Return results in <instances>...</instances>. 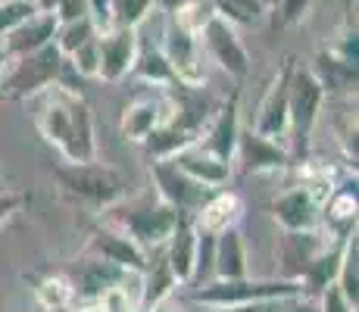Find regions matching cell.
<instances>
[{"label": "cell", "instance_id": "1", "mask_svg": "<svg viewBox=\"0 0 359 312\" xmlns=\"http://www.w3.org/2000/svg\"><path fill=\"white\" fill-rule=\"evenodd\" d=\"M34 100H38L34 125H38L41 137L50 147H57L66 163H94L97 159V128H94V113L85 97L63 81H53Z\"/></svg>", "mask_w": 359, "mask_h": 312}, {"label": "cell", "instance_id": "2", "mask_svg": "<svg viewBox=\"0 0 359 312\" xmlns=\"http://www.w3.org/2000/svg\"><path fill=\"white\" fill-rule=\"evenodd\" d=\"M63 72L66 57L50 41L22 57H6L4 69H0V94L4 100H29V97L47 91L53 81H63Z\"/></svg>", "mask_w": 359, "mask_h": 312}, {"label": "cell", "instance_id": "3", "mask_svg": "<svg viewBox=\"0 0 359 312\" xmlns=\"http://www.w3.org/2000/svg\"><path fill=\"white\" fill-rule=\"evenodd\" d=\"M182 212L175 206H169L165 200H137V203L122 206V200H116L113 206H103V222L107 225H116L135 238L147 253H156L163 250V244L169 240L172 228Z\"/></svg>", "mask_w": 359, "mask_h": 312}, {"label": "cell", "instance_id": "4", "mask_svg": "<svg viewBox=\"0 0 359 312\" xmlns=\"http://www.w3.org/2000/svg\"><path fill=\"white\" fill-rule=\"evenodd\" d=\"M325 88L313 75L309 66H297L291 72V88H287V150L291 159L300 163L309 150V137L316 131L319 113L325 107Z\"/></svg>", "mask_w": 359, "mask_h": 312}, {"label": "cell", "instance_id": "5", "mask_svg": "<svg viewBox=\"0 0 359 312\" xmlns=\"http://www.w3.org/2000/svg\"><path fill=\"white\" fill-rule=\"evenodd\" d=\"M303 297V284L294 278H210L194 287V303L200 306H231L250 300H291Z\"/></svg>", "mask_w": 359, "mask_h": 312}, {"label": "cell", "instance_id": "6", "mask_svg": "<svg viewBox=\"0 0 359 312\" xmlns=\"http://www.w3.org/2000/svg\"><path fill=\"white\" fill-rule=\"evenodd\" d=\"M57 182L66 194L88 200L94 206H113L116 200H126V178L103 163H63L57 165Z\"/></svg>", "mask_w": 359, "mask_h": 312}, {"label": "cell", "instance_id": "7", "mask_svg": "<svg viewBox=\"0 0 359 312\" xmlns=\"http://www.w3.org/2000/svg\"><path fill=\"white\" fill-rule=\"evenodd\" d=\"M163 53L172 66L175 85L184 88H203L206 85V53L197 34L184 32L182 25H175L172 19H165L163 29Z\"/></svg>", "mask_w": 359, "mask_h": 312}, {"label": "cell", "instance_id": "8", "mask_svg": "<svg viewBox=\"0 0 359 312\" xmlns=\"http://www.w3.org/2000/svg\"><path fill=\"white\" fill-rule=\"evenodd\" d=\"M200 44H203L206 60L216 62L225 75L247 79V72H250V53H247L244 41H241L238 25H231L222 16H212L206 22V29L200 32Z\"/></svg>", "mask_w": 359, "mask_h": 312}, {"label": "cell", "instance_id": "9", "mask_svg": "<svg viewBox=\"0 0 359 312\" xmlns=\"http://www.w3.org/2000/svg\"><path fill=\"white\" fill-rule=\"evenodd\" d=\"M137 47H141V38H137L135 25H109L107 32H97V79L107 81V85H119L122 79L131 75V66H135Z\"/></svg>", "mask_w": 359, "mask_h": 312}, {"label": "cell", "instance_id": "10", "mask_svg": "<svg viewBox=\"0 0 359 312\" xmlns=\"http://www.w3.org/2000/svg\"><path fill=\"white\" fill-rule=\"evenodd\" d=\"M88 256H97L100 262L119 269V272H144L150 262V253L135 238H128L122 228L107 225V222L88 234Z\"/></svg>", "mask_w": 359, "mask_h": 312}, {"label": "cell", "instance_id": "11", "mask_svg": "<svg viewBox=\"0 0 359 312\" xmlns=\"http://www.w3.org/2000/svg\"><path fill=\"white\" fill-rule=\"evenodd\" d=\"M150 182L156 187V197L165 200L169 206H175L178 212H194L203 206V200L210 197V187L197 184L194 178H188L172 159H150Z\"/></svg>", "mask_w": 359, "mask_h": 312}, {"label": "cell", "instance_id": "12", "mask_svg": "<svg viewBox=\"0 0 359 312\" xmlns=\"http://www.w3.org/2000/svg\"><path fill=\"white\" fill-rule=\"evenodd\" d=\"M269 210L281 231H313L322 225V200L300 182L275 194Z\"/></svg>", "mask_w": 359, "mask_h": 312}, {"label": "cell", "instance_id": "13", "mask_svg": "<svg viewBox=\"0 0 359 312\" xmlns=\"http://www.w3.org/2000/svg\"><path fill=\"white\" fill-rule=\"evenodd\" d=\"M294 62L287 57L281 62V69L275 72L272 85L266 88L257 109V119H253L250 128L259 131V135L272 137V141H287V88H291V72H294Z\"/></svg>", "mask_w": 359, "mask_h": 312}, {"label": "cell", "instance_id": "14", "mask_svg": "<svg viewBox=\"0 0 359 312\" xmlns=\"http://www.w3.org/2000/svg\"><path fill=\"white\" fill-rule=\"evenodd\" d=\"M234 163L250 175H266V172H281L294 163L291 150L285 141H272V137L259 135L253 128H241L238 135V150H234Z\"/></svg>", "mask_w": 359, "mask_h": 312}, {"label": "cell", "instance_id": "15", "mask_svg": "<svg viewBox=\"0 0 359 312\" xmlns=\"http://www.w3.org/2000/svg\"><path fill=\"white\" fill-rule=\"evenodd\" d=\"M165 113H169V97L165 88L156 94H141L122 107L119 116V135L126 144H144L156 128L163 125Z\"/></svg>", "mask_w": 359, "mask_h": 312}, {"label": "cell", "instance_id": "16", "mask_svg": "<svg viewBox=\"0 0 359 312\" xmlns=\"http://www.w3.org/2000/svg\"><path fill=\"white\" fill-rule=\"evenodd\" d=\"M163 259L169 266L172 278L178 287L194 281V262H197V222L191 212H182L172 228L169 240L163 244Z\"/></svg>", "mask_w": 359, "mask_h": 312}, {"label": "cell", "instance_id": "17", "mask_svg": "<svg viewBox=\"0 0 359 312\" xmlns=\"http://www.w3.org/2000/svg\"><path fill=\"white\" fill-rule=\"evenodd\" d=\"M325 244L328 240L319 234V228H313V231H281L278 244H275V269H278V278L300 281L303 269L313 262V256Z\"/></svg>", "mask_w": 359, "mask_h": 312}, {"label": "cell", "instance_id": "18", "mask_svg": "<svg viewBox=\"0 0 359 312\" xmlns=\"http://www.w3.org/2000/svg\"><path fill=\"white\" fill-rule=\"evenodd\" d=\"M238 135H241V103H238V94H234L225 107L212 109L210 122H206L197 144L203 150H210V154H216L219 159H225V163H234Z\"/></svg>", "mask_w": 359, "mask_h": 312}, {"label": "cell", "instance_id": "19", "mask_svg": "<svg viewBox=\"0 0 359 312\" xmlns=\"http://www.w3.org/2000/svg\"><path fill=\"white\" fill-rule=\"evenodd\" d=\"M169 159L188 178H194L197 184L210 187V191H219V187H225L231 182V163H225V159H219L216 154L203 150L200 144H191V147L178 150V154L169 156Z\"/></svg>", "mask_w": 359, "mask_h": 312}, {"label": "cell", "instance_id": "20", "mask_svg": "<svg viewBox=\"0 0 359 312\" xmlns=\"http://www.w3.org/2000/svg\"><path fill=\"white\" fill-rule=\"evenodd\" d=\"M57 25H60V19L53 16V13L34 10L29 19H22L16 29H10L0 38V47H4L6 57H22V53H32V50H38V47L50 44V41L57 38Z\"/></svg>", "mask_w": 359, "mask_h": 312}, {"label": "cell", "instance_id": "21", "mask_svg": "<svg viewBox=\"0 0 359 312\" xmlns=\"http://www.w3.org/2000/svg\"><path fill=\"white\" fill-rule=\"evenodd\" d=\"M241 219H244V200L234 191H225V187L212 191L210 197L203 200V206L194 212L197 228H203V231H210V234H219V231H225V228L241 225Z\"/></svg>", "mask_w": 359, "mask_h": 312}, {"label": "cell", "instance_id": "22", "mask_svg": "<svg viewBox=\"0 0 359 312\" xmlns=\"http://www.w3.org/2000/svg\"><path fill=\"white\" fill-rule=\"evenodd\" d=\"M250 275V256L241 225L225 228L216 234V256H212V278H247Z\"/></svg>", "mask_w": 359, "mask_h": 312}, {"label": "cell", "instance_id": "23", "mask_svg": "<svg viewBox=\"0 0 359 312\" xmlns=\"http://www.w3.org/2000/svg\"><path fill=\"white\" fill-rule=\"evenodd\" d=\"M347 234H350V231H347ZM347 234H337L334 240H328V244L313 256V262H309V266L303 269V275H300L303 294L316 297L322 287L334 284L337 269H341V256H344V238H347Z\"/></svg>", "mask_w": 359, "mask_h": 312}, {"label": "cell", "instance_id": "24", "mask_svg": "<svg viewBox=\"0 0 359 312\" xmlns=\"http://www.w3.org/2000/svg\"><path fill=\"white\" fill-rule=\"evenodd\" d=\"M309 69L319 79V85L325 88V94H356V66L331 53L328 47L316 53Z\"/></svg>", "mask_w": 359, "mask_h": 312}, {"label": "cell", "instance_id": "25", "mask_svg": "<svg viewBox=\"0 0 359 312\" xmlns=\"http://www.w3.org/2000/svg\"><path fill=\"white\" fill-rule=\"evenodd\" d=\"M131 75L154 88H175V75H172V66L165 60L163 47H137Z\"/></svg>", "mask_w": 359, "mask_h": 312}, {"label": "cell", "instance_id": "26", "mask_svg": "<svg viewBox=\"0 0 359 312\" xmlns=\"http://www.w3.org/2000/svg\"><path fill=\"white\" fill-rule=\"evenodd\" d=\"M337 290L347 297V303L353 309H359V238L356 228L344 238V256H341V269H337Z\"/></svg>", "mask_w": 359, "mask_h": 312}, {"label": "cell", "instance_id": "27", "mask_svg": "<svg viewBox=\"0 0 359 312\" xmlns=\"http://www.w3.org/2000/svg\"><path fill=\"white\" fill-rule=\"evenodd\" d=\"M216 16L229 19L238 29H253V25L262 22L269 10V0H210Z\"/></svg>", "mask_w": 359, "mask_h": 312}, {"label": "cell", "instance_id": "28", "mask_svg": "<svg viewBox=\"0 0 359 312\" xmlns=\"http://www.w3.org/2000/svg\"><path fill=\"white\" fill-rule=\"evenodd\" d=\"M34 300L44 312L63 309L75 303V287L66 275H44V278L34 281Z\"/></svg>", "mask_w": 359, "mask_h": 312}, {"label": "cell", "instance_id": "29", "mask_svg": "<svg viewBox=\"0 0 359 312\" xmlns=\"http://www.w3.org/2000/svg\"><path fill=\"white\" fill-rule=\"evenodd\" d=\"M141 278H144V306L160 300V297L175 294V287H178L175 278H172V272H169V266H165V259H154V253H150V262L141 272Z\"/></svg>", "mask_w": 359, "mask_h": 312}, {"label": "cell", "instance_id": "30", "mask_svg": "<svg viewBox=\"0 0 359 312\" xmlns=\"http://www.w3.org/2000/svg\"><path fill=\"white\" fill-rule=\"evenodd\" d=\"M94 34H97V29H94L91 16L85 13V16H79V19H66V22H60L53 44L60 47V53H63V57H69L75 47H81L88 38H94Z\"/></svg>", "mask_w": 359, "mask_h": 312}, {"label": "cell", "instance_id": "31", "mask_svg": "<svg viewBox=\"0 0 359 312\" xmlns=\"http://www.w3.org/2000/svg\"><path fill=\"white\" fill-rule=\"evenodd\" d=\"M212 16H216V10H212L210 0H184V4L178 6L175 13H169L165 19H172V22L182 25L184 32H191L200 38V32L206 29V22H210Z\"/></svg>", "mask_w": 359, "mask_h": 312}, {"label": "cell", "instance_id": "32", "mask_svg": "<svg viewBox=\"0 0 359 312\" xmlns=\"http://www.w3.org/2000/svg\"><path fill=\"white\" fill-rule=\"evenodd\" d=\"M154 10V0H113V19L119 25H141Z\"/></svg>", "mask_w": 359, "mask_h": 312}, {"label": "cell", "instance_id": "33", "mask_svg": "<svg viewBox=\"0 0 359 312\" xmlns=\"http://www.w3.org/2000/svg\"><path fill=\"white\" fill-rule=\"evenodd\" d=\"M34 13L32 0H0V38Z\"/></svg>", "mask_w": 359, "mask_h": 312}, {"label": "cell", "instance_id": "34", "mask_svg": "<svg viewBox=\"0 0 359 312\" xmlns=\"http://www.w3.org/2000/svg\"><path fill=\"white\" fill-rule=\"evenodd\" d=\"M331 53H337L341 60H347V62H359V38H356V25H344L341 34H337V41L328 47Z\"/></svg>", "mask_w": 359, "mask_h": 312}, {"label": "cell", "instance_id": "35", "mask_svg": "<svg viewBox=\"0 0 359 312\" xmlns=\"http://www.w3.org/2000/svg\"><path fill=\"white\" fill-rule=\"evenodd\" d=\"M285 303L287 300H250V303H231V306H203V312H281Z\"/></svg>", "mask_w": 359, "mask_h": 312}, {"label": "cell", "instance_id": "36", "mask_svg": "<svg viewBox=\"0 0 359 312\" xmlns=\"http://www.w3.org/2000/svg\"><path fill=\"white\" fill-rule=\"evenodd\" d=\"M316 303H319V312H356L353 306L347 303V297L337 290V284H328L316 294Z\"/></svg>", "mask_w": 359, "mask_h": 312}, {"label": "cell", "instance_id": "37", "mask_svg": "<svg viewBox=\"0 0 359 312\" xmlns=\"http://www.w3.org/2000/svg\"><path fill=\"white\" fill-rule=\"evenodd\" d=\"M88 16H91L94 29L107 32L109 25H116V19H113V0H88Z\"/></svg>", "mask_w": 359, "mask_h": 312}, {"label": "cell", "instance_id": "38", "mask_svg": "<svg viewBox=\"0 0 359 312\" xmlns=\"http://www.w3.org/2000/svg\"><path fill=\"white\" fill-rule=\"evenodd\" d=\"M313 10V0H281V22L285 25H297L306 19V13Z\"/></svg>", "mask_w": 359, "mask_h": 312}, {"label": "cell", "instance_id": "39", "mask_svg": "<svg viewBox=\"0 0 359 312\" xmlns=\"http://www.w3.org/2000/svg\"><path fill=\"white\" fill-rule=\"evenodd\" d=\"M88 13V0H60L57 10H53V16L60 19V22H66V19H79Z\"/></svg>", "mask_w": 359, "mask_h": 312}, {"label": "cell", "instance_id": "40", "mask_svg": "<svg viewBox=\"0 0 359 312\" xmlns=\"http://www.w3.org/2000/svg\"><path fill=\"white\" fill-rule=\"evenodd\" d=\"M19 206H22V197H19V194H13V191L0 194V225H4V222L10 219Z\"/></svg>", "mask_w": 359, "mask_h": 312}, {"label": "cell", "instance_id": "41", "mask_svg": "<svg viewBox=\"0 0 359 312\" xmlns=\"http://www.w3.org/2000/svg\"><path fill=\"white\" fill-rule=\"evenodd\" d=\"M281 312H319V303H316V297L303 294V297H294V300H287Z\"/></svg>", "mask_w": 359, "mask_h": 312}, {"label": "cell", "instance_id": "42", "mask_svg": "<svg viewBox=\"0 0 359 312\" xmlns=\"http://www.w3.org/2000/svg\"><path fill=\"white\" fill-rule=\"evenodd\" d=\"M144 312H184V306L175 300V294H169V297H160V300L147 303Z\"/></svg>", "mask_w": 359, "mask_h": 312}, {"label": "cell", "instance_id": "43", "mask_svg": "<svg viewBox=\"0 0 359 312\" xmlns=\"http://www.w3.org/2000/svg\"><path fill=\"white\" fill-rule=\"evenodd\" d=\"M182 4L184 0H154V10H160L163 16H169V13H175Z\"/></svg>", "mask_w": 359, "mask_h": 312}, {"label": "cell", "instance_id": "44", "mask_svg": "<svg viewBox=\"0 0 359 312\" xmlns=\"http://www.w3.org/2000/svg\"><path fill=\"white\" fill-rule=\"evenodd\" d=\"M32 4H34V10H38V13H53L60 0H32Z\"/></svg>", "mask_w": 359, "mask_h": 312}, {"label": "cell", "instance_id": "45", "mask_svg": "<svg viewBox=\"0 0 359 312\" xmlns=\"http://www.w3.org/2000/svg\"><path fill=\"white\" fill-rule=\"evenodd\" d=\"M75 312H103V309H100V303H97V300H91V303H85V306H79Z\"/></svg>", "mask_w": 359, "mask_h": 312}, {"label": "cell", "instance_id": "46", "mask_svg": "<svg viewBox=\"0 0 359 312\" xmlns=\"http://www.w3.org/2000/svg\"><path fill=\"white\" fill-rule=\"evenodd\" d=\"M4 62H6V53H4V47H0V69H4ZM0 100H4V94H0Z\"/></svg>", "mask_w": 359, "mask_h": 312}, {"label": "cell", "instance_id": "47", "mask_svg": "<svg viewBox=\"0 0 359 312\" xmlns=\"http://www.w3.org/2000/svg\"><path fill=\"white\" fill-rule=\"evenodd\" d=\"M137 312H144V309H137Z\"/></svg>", "mask_w": 359, "mask_h": 312}, {"label": "cell", "instance_id": "48", "mask_svg": "<svg viewBox=\"0 0 359 312\" xmlns=\"http://www.w3.org/2000/svg\"><path fill=\"white\" fill-rule=\"evenodd\" d=\"M41 312H44V309H41Z\"/></svg>", "mask_w": 359, "mask_h": 312}]
</instances>
